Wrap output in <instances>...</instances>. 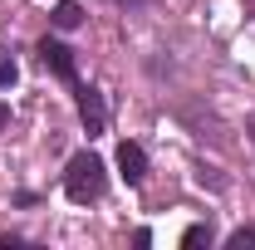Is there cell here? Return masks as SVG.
<instances>
[{"mask_svg": "<svg viewBox=\"0 0 255 250\" xmlns=\"http://www.w3.org/2000/svg\"><path fill=\"white\" fill-rule=\"evenodd\" d=\"M103 187H108V177H103V157H98V152L84 147V152L69 157V172H64V191H69V201L89 206V201L103 196Z\"/></svg>", "mask_w": 255, "mask_h": 250, "instance_id": "1", "label": "cell"}, {"mask_svg": "<svg viewBox=\"0 0 255 250\" xmlns=\"http://www.w3.org/2000/svg\"><path fill=\"white\" fill-rule=\"evenodd\" d=\"M39 59H44V69H49V74H59L64 84H74V79H79L74 49H69V44H59V39H49V34L39 39Z\"/></svg>", "mask_w": 255, "mask_h": 250, "instance_id": "2", "label": "cell"}, {"mask_svg": "<svg viewBox=\"0 0 255 250\" xmlns=\"http://www.w3.org/2000/svg\"><path fill=\"white\" fill-rule=\"evenodd\" d=\"M74 98H79V118H84V127H89V137H98V132L108 127L103 94H98V89H74Z\"/></svg>", "mask_w": 255, "mask_h": 250, "instance_id": "3", "label": "cell"}, {"mask_svg": "<svg viewBox=\"0 0 255 250\" xmlns=\"http://www.w3.org/2000/svg\"><path fill=\"white\" fill-rule=\"evenodd\" d=\"M118 177H123L128 187H142V177H147V152H142L137 142H123V147H118Z\"/></svg>", "mask_w": 255, "mask_h": 250, "instance_id": "4", "label": "cell"}, {"mask_svg": "<svg viewBox=\"0 0 255 250\" xmlns=\"http://www.w3.org/2000/svg\"><path fill=\"white\" fill-rule=\"evenodd\" d=\"M49 25H54V30H79V25H84V5H79V0H59V5L49 10Z\"/></svg>", "mask_w": 255, "mask_h": 250, "instance_id": "5", "label": "cell"}, {"mask_svg": "<svg viewBox=\"0 0 255 250\" xmlns=\"http://www.w3.org/2000/svg\"><path fill=\"white\" fill-rule=\"evenodd\" d=\"M182 246H187V250L211 246V226H187V231H182Z\"/></svg>", "mask_w": 255, "mask_h": 250, "instance_id": "6", "label": "cell"}, {"mask_svg": "<svg viewBox=\"0 0 255 250\" xmlns=\"http://www.w3.org/2000/svg\"><path fill=\"white\" fill-rule=\"evenodd\" d=\"M15 79H20V69H15V59H10L5 49H0V89H10Z\"/></svg>", "mask_w": 255, "mask_h": 250, "instance_id": "7", "label": "cell"}, {"mask_svg": "<svg viewBox=\"0 0 255 250\" xmlns=\"http://www.w3.org/2000/svg\"><path fill=\"white\" fill-rule=\"evenodd\" d=\"M226 246H231V250H246V246H255V231H251V226L231 231V236H226Z\"/></svg>", "mask_w": 255, "mask_h": 250, "instance_id": "8", "label": "cell"}, {"mask_svg": "<svg viewBox=\"0 0 255 250\" xmlns=\"http://www.w3.org/2000/svg\"><path fill=\"white\" fill-rule=\"evenodd\" d=\"M5 123H10V108H5V103H0V127H5Z\"/></svg>", "mask_w": 255, "mask_h": 250, "instance_id": "9", "label": "cell"}]
</instances>
